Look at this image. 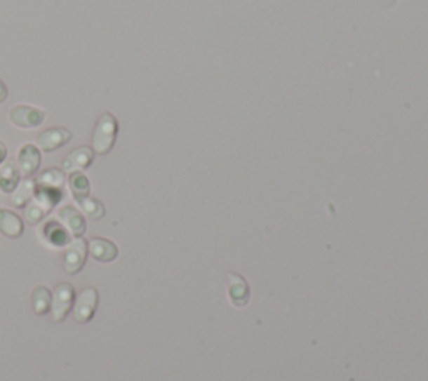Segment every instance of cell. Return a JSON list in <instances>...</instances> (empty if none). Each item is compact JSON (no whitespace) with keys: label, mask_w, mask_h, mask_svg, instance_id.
<instances>
[{"label":"cell","mask_w":428,"mask_h":381,"mask_svg":"<svg viewBox=\"0 0 428 381\" xmlns=\"http://www.w3.org/2000/svg\"><path fill=\"white\" fill-rule=\"evenodd\" d=\"M117 131H119V126H117L116 117L111 112H104L99 117L93 134V151L95 154L106 156L112 151L116 144Z\"/></svg>","instance_id":"cell-1"},{"label":"cell","mask_w":428,"mask_h":381,"mask_svg":"<svg viewBox=\"0 0 428 381\" xmlns=\"http://www.w3.org/2000/svg\"><path fill=\"white\" fill-rule=\"evenodd\" d=\"M74 300H76V293H74L72 284L60 283L59 286L55 288L51 305V313L54 323H62L64 319L67 318L69 311H71L74 306Z\"/></svg>","instance_id":"cell-2"},{"label":"cell","mask_w":428,"mask_h":381,"mask_svg":"<svg viewBox=\"0 0 428 381\" xmlns=\"http://www.w3.org/2000/svg\"><path fill=\"white\" fill-rule=\"evenodd\" d=\"M99 305V293L95 288H84L74 300V318L77 323H89L94 318Z\"/></svg>","instance_id":"cell-3"},{"label":"cell","mask_w":428,"mask_h":381,"mask_svg":"<svg viewBox=\"0 0 428 381\" xmlns=\"http://www.w3.org/2000/svg\"><path fill=\"white\" fill-rule=\"evenodd\" d=\"M44 119H46V112L34 106H25V104H19L8 112V121L20 129H34V127L41 126Z\"/></svg>","instance_id":"cell-4"},{"label":"cell","mask_w":428,"mask_h":381,"mask_svg":"<svg viewBox=\"0 0 428 381\" xmlns=\"http://www.w3.org/2000/svg\"><path fill=\"white\" fill-rule=\"evenodd\" d=\"M87 243L82 238H76L72 243L67 244L64 251V269L69 274H77L84 268L87 256Z\"/></svg>","instance_id":"cell-5"},{"label":"cell","mask_w":428,"mask_h":381,"mask_svg":"<svg viewBox=\"0 0 428 381\" xmlns=\"http://www.w3.org/2000/svg\"><path fill=\"white\" fill-rule=\"evenodd\" d=\"M72 139V133L65 127H49L37 135V146L46 152L58 151Z\"/></svg>","instance_id":"cell-6"},{"label":"cell","mask_w":428,"mask_h":381,"mask_svg":"<svg viewBox=\"0 0 428 381\" xmlns=\"http://www.w3.org/2000/svg\"><path fill=\"white\" fill-rule=\"evenodd\" d=\"M41 151L34 144H24L19 149V154H17V168L25 178L34 176L41 168Z\"/></svg>","instance_id":"cell-7"},{"label":"cell","mask_w":428,"mask_h":381,"mask_svg":"<svg viewBox=\"0 0 428 381\" xmlns=\"http://www.w3.org/2000/svg\"><path fill=\"white\" fill-rule=\"evenodd\" d=\"M58 218L69 234L76 236V238H82V234L86 233V219L81 214V211L72 208V206H64V208H60Z\"/></svg>","instance_id":"cell-8"},{"label":"cell","mask_w":428,"mask_h":381,"mask_svg":"<svg viewBox=\"0 0 428 381\" xmlns=\"http://www.w3.org/2000/svg\"><path fill=\"white\" fill-rule=\"evenodd\" d=\"M94 161V151L93 147H77L64 159L62 163V171L64 173H76V171H84L93 164Z\"/></svg>","instance_id":"cell-9"},{"label":"cell","mask_w":428,"mask_h":381,"mask_svg":"<svg viewBox=\"0 0 428 381\" xmlns=\"http://www.w3.org/2000/svg\"><path fill=\"white\" fill-rule=\"evenodd\" d=\"M87 251L95 261L99 262H112L119 254V249L111 239L106 238H93L87 243Z\"/></svg>","instance_id":"cell-10"},{"label":"cell","mask_w":428,"mask_h":381,"mask_svg":"<svg viewBox=\"0 0 428 381\" xmlns=\"http://www.w3.org/2000/svg\"><path fill=\"white\" fill-rule=\"evenodd\" d=\"M0 233L12 239L20 238L24 233V222H22L19 214L11 211V209H0Z\"/></svg>","instance_id":"cell-11"},{"label":"cell","mask_w":428,"mask_h":381,"mask_svg":"<svg viewBox=\"0 0 428 381\" xmlns=\"http://www.w3.org/2000/svg\"><path fill=\"white\" fill-rule=\"evenodd\" d=\"M69 187H71L74 199H76L77 203H82L86 198H89L91 194L89 179H87L86 174H82L81 171H76V173L69 174Z\"/></svg>","instance_id":"cell-12"},{"label":"cell","mask_w":428,"mask_h":381,"mask_svg":"<svg viewBox=\"0 0 428 381\" xmlns=\"http://www.w3.org/2000/svg\"><path fill=\"white\" fill-rule=\"evenodd\" d=\"M36 194V181H32L30 178H25L24 181L19 182V186L15 187L14 192H12V204L15 208H25L30 199L34 198Z\"/></svg>","instance_id":"cell-13"},{"label":"cell","mask_w":428,"mask_h":381,"mask_svg":"<svg viewBox=\"0 0 428 381\" xmlns=\"http://www.w3.org/2000/svg\"><path fill=\"white\" fill-rule=\"evenodd\" d=\"M30 301H32L34 313L39 314V316H44V314H47L51 311L52 293L47 286H37L34 288Z\"/></svg>","instance_id":"cell-14"},{"label":"cell","mask_w":428,"mask_h":381,"mask_svg":"<svg viewBox=\"0 0 428 381\" xmlns=\"http://www.w3.org/2000/svg\"><path fill=\"white\" fill-rule=\"evenodd\" d=\"M17 186H19V169L14 163H7L0 169V191L11 194Z\"/></svg>","instance_id":"cell-15"},{"label":"cell","mask_w":428,"mask_h":381,"mask_svg":"<svg viewBox=\"0 0 428 381\" xmlns=\"http://www.w3.org/2000/svg\"><path fill=\"white\" fill-rule=\"evenodd\" d=\"M39 184H41V189L60 192V187H62L64 184V171L59 169L44 171L41 179H39Z\"/></svg>","instance_id":"cell-16"},{"label":"cell","mask_w":428,"mask_h":381,"mask_svg":"<svg viewBox=\"0 0 428 381\" xmlns=\"http://www.w3.org/2000/svg\"><path fill=\"white\" fill-rule=\"evenodd\" d=\"M81 204L82 211H84L87 216H89L91 219H94V221H98V219L104 218V214H106V209H104V204L100 203L99 199H94V198H86Z\"/></svg>","instance_id":"cell-17"},{"label":"cell","mask_w":428,"mask_h":381,"mask_svg":"<svg viewBox=\"0 0 428 381\" xmlns=\"http://www.w3.org/2000/svg\"><path fill=\"white\" fill-rule=\"evenodd\" d=\"M47 213L49 211H47L46 208H42L37 201H32V203L27 206V209H25V218H27V221L30 222V225H37V222L41 221V219L46 216Z\"/></svg>","instance_id":"cell-18"},{"label":"cell","mask_w":428,"mask_h":381,"mask_svg":"<svg viewBox=\"0 0 428 381\" xmlns=\"http://www.w3.org/2000/svg\"><path fill=\"white\" fill-rule=\"evenodd\" d=\"M7 95H8V89H7L6 82L0 79V102H4V100L7 99Z\"/></svg>","instance_id":"cell-19"},{"label":"cell","mask_w":428,"mask_h":381,"mask_svg":"<svg viewBox=\"0 0 428 381\" xmlns=\"http://www.w3.org/2000/svg\"><path fill=\"white\" fill-rule=\"evenodd\" d=\"M6 157H7V147H6V144L0 141V164L6 161Z\"/></svg>","instance_id":"cell-20"}]
</instances>
